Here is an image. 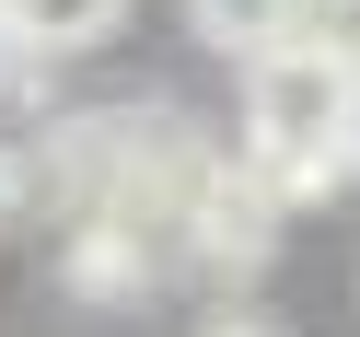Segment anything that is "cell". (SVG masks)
<instances>
[{"mask_svg":"<svg viewBox=\"0 0 360 337\" xmlns=\"http://www.w3.org/2000/svg\"><path fill=\"white\" fill-rule=\"evenodd\" d=\"M349 105H360V82L337 58H314V47L256 58L244 70V151H256V174L279 198H302L314 174H337L349 163Z\"/></svg>","mask_w":360,"mask_h":337,"instance_id":"1","label":"cell"},{"mask_svg":"<svg viewBox=\"0 0 360 337\" xmlns=\"http://www.w3.org/2000/svg\"><path fill=\"white\" fill-rule=\"evenodd\" d=\"M198 244H210L221 267H233V256L256 267L267 244H279V186H267V174H256V151L210 174V198H198Z\"/></svg>","mask_w":360,"mask_h":337,"instance_id":"2","label":"cell"},{"mask_svg":"<svg viewBox=\"0 0 360 337\" xmlns=\"http://www.w3.org/2000/svg\"><path fill=\"white\" fill-rule=\"evenodd\" d=\"M128 0H0V24L24 58H70V47H105Z\"/></svg>","mask_w":360,"mask_h":337,"instance_id":"3","label":"cell"},{"mask_svg":"<svg viewBox=\"0 0 360 337\" xmlns=\"http://www.w3.org/2000/svg\"><path fill=\"white\" fill-rule=\"evenodd\" d=\"M186 24L210 35L221 58H244V70H256V58H279L290 35H302V0H186Z\"/></svg>","mask_w":360,"mask_h":337,"instance_id":"4","label":"cell"},{"mask_svg":"<svg viewBox=\"0 0 360 337\" xmlns=\"http://www.w3.org/2000/svg\"><path fill=\"white\" fill-rule=\"evenodd\" d=\"M290 47H314V58H337V70L360 82V0H302V35Z\"/></svg>","mask_w":360,"mask_h":337,"instance_id":"5","label":"cell"},{"mask_svg":"<svg viewBox=\"0 0 360 337\" xmlns=\"http://www.w3.org/2000/svg\"><path fill=\"white\" fill-rule=\"evenodd\" d=\"M198 337H279V326H256V314H210Z\"/></svg>","mask_w":360,"mask_h":337,"instance_id":"6","label":"cell"},{"mask_svg":"<svg viewBox=\"0 0 360 337\" xmlns=\"http://www.w3.org/2000/svg\"><path fill=\"white\" fill-rule=\"evenodd\" d=\"M12 82H24V47H12V24H0V94H12Z\"/></svg>","mask_w":360,"mask_h":337,"instance_id":"7","label":"cell"},{"mask_svg":"<svg viewBox=\"0 0 360 337\" xmlns=\"http://www.w3.org/2000/svg\"><path fill=\"white\" fill-rule=\"evenodd\" d=\"M349 174H360V105H349Z\"/></svg>","mask_w":360,"mask_h":337,"instance_id":"8","label":"cell"}]
</instances>
